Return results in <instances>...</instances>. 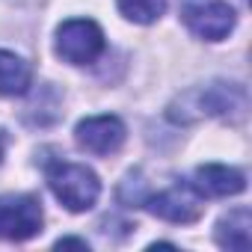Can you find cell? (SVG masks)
<instances>
[{
    "instance_id": "2",
    "label": "cell",
    "mask_w": 252,
    "mask_h": 252,
    "mask_svg": "<svg viewBox=\"0 0 252 252\" xmlns=\"http://www.w3.org/2000/svg\"><path fill=\"white\" fill-rule=\"evenodd\" d=\"M104 54V33L89 18H68L57 27V57L68 65H89Z\"/></svg>"
},
{
    "instance_id": "8",
    "label": "cell",
    "mask_w": 252,
    "mask_h": 252,
    "mask_svg": "<svg viewBox=\"0 0 252 252\" xmlns=\"http://www.w3.org/2000/svg\"><path fill=\"white\" fill-rule=\"evenodd\" d=\"M193 190L202 199H225V196H237L246 190V178L240 169L234 166H222V163H205L193 172L190 178Z\"/></svg>"
},
{
    "instance_id": "3",
    "label": "cell",
    "mask_w": 252,
    "mask_h": 252,
    "mask_svg": "<svg viewBox=\"0 0 252 252\" xmlns=\"http://www.w3.org/2000/svg\"><path fill=\"white\" fill-rule=\"evenodd\" d=\"M184 110H172V119H199V116H225L231 110H243L246 107V95L237 83H211V86H199L193 92H187L178 101Z\"/></svg>"
},
{
    "instance_id": "12",
    "label": "cell",
    "mask_w": 252,
    "mask_h": 252,
    "mask_svg": "<svg viewBox=\"0 0 252 252\" xmlns=\"http://www.w3.org/2000/svg\"><path fill=\"white\" fill-rule=\"evenodd\" d=\"M57 246L63 249V246H80V249H86V240H80V237H63V240H57Z\"/></svg>"
},
{
    "instance_id": "13",
    "label": "cell",
    "mask_w": 252,
    "mask_h": 252,
    "mask_svg": "<svg viewBox=\"0 0 252 252\" xmlns=\"http://www.w3.org/2000/svg\"><path fill=\"white\" fill-rule=\"evenodd\" d=\"M0 160H3V137H0Z\"/></svg>"
},
{
    "instance_id": "6",
    "label": "cell",
    "mask_w": 252,
    "mask_h": 252,
    "mask_svg": "<svg viewBox=\"0 0 252 252\" xmlns=\"http://www.w3.org/2000/svg\"><path fill=\"white\" fill-rule=\"evenodd\" d=\"M143 208L166 222H196L205 211L202 196L193 190L190 181H175L172 187H166L160 193L143 196Z\"/></svg>"
},
{
    "instance_id": "9",
    "label": "cell",
    "mask_w": 252,
    "mask_h": 252,
    "mask_svg": "<svg viewBox=\"0 0 252 252\" xmlns=\"http://www.w3.org/2000/svg\"><path fill=\"white\" fill-rule=\"evenodd\" d=\"M217 243L231 252H249L252 243V214L249 208H234L217 222Z\"/></svg>"
},
{
    "instance_id": "11",
    "label": "cell",
    "mask_w": 252,
    "mask_h": 252,
    "mask_svg": "<svg viewBox=\"0 0 252 252\" xmlns=\"http://www.w3.org/2000/svg\"><path fill=\"white\" fill-rule=\"evenodd\" d=\"M119 12L134 24H155L166 12V0H116Z\"/></svg>"
},
{
    "instance_id": "7",
    "label": "cell",
    "mask_w": 252,
    "mask_h": 252,
    "mask_svg": "<svg viewBox=\"0 0 252 252\" xmlns=\"http://www.w3.org/2000/svg\"><path fill=\"white\" fill-rule=\"evenodd\" d=\"M125 137V122L119 116H89L83 122H77L74 128V140L83 152L89 155H113L122 149Z\"/></svg>"
},
{
    "instance_id": "1",
    "label": "cell",
    "mask_w": 252,
    "mask_h": 252,
    "mask_svg": "<svg viewBox=\"0 0 252 252\" xmlns=\"http://www.w3.org/2000/svg\"><path fill=\"white\" fill-rule=\"evenodd\" d=\"M48 184H51V193L74 214L89 211L101 196L98 175L83 163H68V160L51 163L48 166Z\"/></svg>"
},
{
    "instance_id": "10",
    "label": "cell",
    "mask_w": 252,
    "mask_h": 252,
    "mask_svg": "<svg viewBox=\"0 0 252 252\" xmlns=\"http://www.w3.org/2000/svg\"><path fill=\"white\" fill-rule=\"evenodd\" d=\"M30 83H33L30 65L12 51H0V95H24Z\"/></svg>"
},
{
    "instance_id": "4",
    "label": "cell",
    "mask_w": 252,
    "mask_h": 252,
    "mask_svg": "<svg viewBox=\"0 0 252 252\" xmlns=\"http://www.w3.org/2000/svg\"><path fill=\"white\" fill-rule=\"evenodd\" d=\"M181 18L187 30L205 42H222L234 30V9L225 0H184Z\"/></svg>"
},
{
    "instance_id": "5",
    "label": "cell",
    "mask_w": 252,
    "mask_h": 252,
    "mask_svg": "<svg viewBox=\"0 0 252 252\" xmlns=\"http://www.w3.org/2000/svg\"><path fill=\"white\" fill-rule=\"evenodd\" d=\"M42 205L27 193L0 196V237L3 240H30L42 231Z\"/></svg>"
}]
</instances>
